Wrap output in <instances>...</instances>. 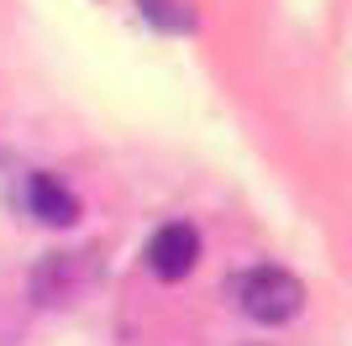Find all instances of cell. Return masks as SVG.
<instances>
[{"mask_svg": "<svg viewBox=\"0 0 352 346\" xmlns=\"http://www.w3.org/2000/svg\"><path fill=\"white\" fill-rule=\"evenodd\" d=\"M236 310L258 325H289L300 310H305V284L289 273V268H252V273L236 278Z\"/></svg>", "mask_w": 352, "mask_h": 346, "instance_id": "2", "label": "cell"}, {"mask_svg": "<svg viewBox=\"0 0 352 346\" xmlns=\"http://www.w3.org/2000/svg\"><path fill=\"white\" fill-rule=\"evenodd\" d=\"M105 278V257L100 246H69V252H47L32 268V299L47 310H69Z\"/></svg>", "mask_w": 352, "mask_h": 346, "instance_id": "1", "label": "cell"}, {"mask_svg": "<svg viewBox=\"0 0 352 346\" xmlns=\"http://www.w3.org/2000/svg\"><path fill=\"white\" fill-rule=\"evenodd\" d=\"M32 210H37L43 226H74V220H79V200H74L58 178H47V173L32 178Z\"/></svg>", "mask_w": 352, "mask_h": 346, "instance_id": "4", "label": "cell"}, {"mask_svg": "<svg viewBox=\"0 0 352 346\" xmlns=\"http://www.w3.org/2000/svg\"><path fill=\"white\" fill-rule=\"evenodd\" d=\"M195 262H200V231H195L190 220H168V226L153 231V242H147V268H153L163 284L190 278Z\"/></svg>", "mask_w": 352, "mask_h": 346, "instance_id": "3", "label": "cell"}]
</instances>
